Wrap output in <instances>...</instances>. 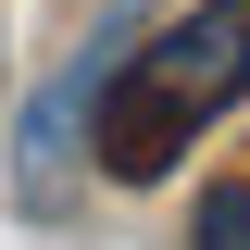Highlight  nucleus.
Returning a JSON list of instances; mask_svg holds the SVG:
<instances>
[{
	"label": "nucleus",
	"instance_id": "1",
	"mask_svg": "<svg viewBox=\"0 0 250 250\" xmlns=\"http://www.w3.org/2000/svg\"><path fill=\"white\" fill-rule=\"evenodd\" d=\"M238 88H250V0H200L150 50H113V75H100V150H113V175H163Z\"/></svg>",
	"mask_w": 250,
	"mask_h": 250
},
{
	"label": "nucleus",
	"instance_id": "2",
	"mask_svg": "<svg viewBox=\"0 0 250 250\" xmlns=\"http://www.w3.org/2000/svg\"><path fill=\"white\" fill-rule=\"evenodd\" d=\"M188 250H250V188H200V213H188Z\"/></svg>",
	"mask_w": 250,
	"mask_h": 250
}]
</instances>
